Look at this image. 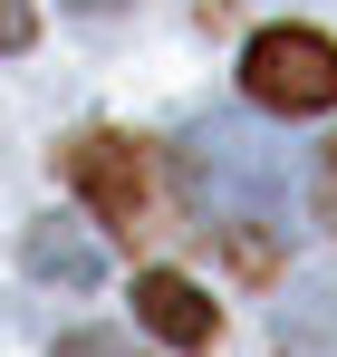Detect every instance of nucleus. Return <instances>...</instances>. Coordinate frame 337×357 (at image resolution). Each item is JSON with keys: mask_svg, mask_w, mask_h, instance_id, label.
I'll use <instances>...</instances> for the list:
<instances>
[{"mask_svg": "<svg viewBox=\"0 0 337 357\" xmlns=\"http://www.w3.org/2000/svg\"><path fill=\"white\" fill-rule=\"evenodd\" d=\"M173 174H183V193H193L203 232H222L241 271H270L280 222H289V165H280V145H260L241 116H203V126H183Z\"/></svg>", "mask_w": 337, "mask_h": 357, "instance_id": "nucleus-1", "label": "nucleus"}, {"mask_svg": "<svg viewBox=\"0 0 337 357\" xmlns=\"http://www.w3.org/2000/svg\"><path fill=\"white\" fill-rule=\"evenodd\" d=\"M58 174H68V193H77L116 241H145V232H155V213H164L155 155H145L135 135H116V126H77V135L58 145Z\"/></svg>", "mask_w": 337, "mask_h": 357, "instance_id": "nucleus-2", "label": "nucleus"}, {"mask_svg": "<svg viewBox=\"0 0 337 357\" xmlns=\"http://www.w3.org/2000/svg\"><path fill=\"white\" fill-rule=\"evenodd\" d=\"M241 87L270 116H328L337 107V39L328 29H299V20H270L241 49Z\"/></svg>", "mask_w": 337, "mask_h": 357, "instance_id": "nucleus-3", "label": "nucleus"}, {"mask_svg": "<svg viewBox=\"0 0 337 357\" xmlns=\"http://www.w3.org/2000/svg\"><path fill=\"white\" fill-rule=\"evenodd\" d=\"M135 328H155L164 348H212L222 338V299L203 290V280H183V271H135Z\"/></svg>", "mask_w": 337, "mask_h": 357, "instance_id": "nucleus-4", "label": "nucleus"}, {"mask_svg": "<svg viewBox=\"0 0 337 357\" xmlns=\"http://www.w3.org/2000/svg\"><path fill=\"white\" fill-rule=\"evenodd\" d=\"M29 271H49V280H97V241H77L68 222H39V232H29Z\"/></svg>", "mask_w": 337, "mask_h": 357, "instance_id": "nucleus-5", "label": "nucleus"}, {"mask_svg": "<svg viewBox=\"0 0 337 357\" xmlns=\"http://www.w3.org/2000/svg\"><path fill=\"white\" fill-rule=\"evenodd\" d=\"M29 39H39V10H29V0H0V59L29 49Z\"/></svg>", "mask_w": 337, "mask_h": 357, "instance_id": "nucleus-6", "label": "nucleus"}, {"mask_svg": "<svg viewBox=\"0 0 337 357\" xmlns=\"http://www.w3.org/2000/svg\"><path fill=\"white\" fill-rule=\"evenodd\" d=\"M318 213H328V232H337V135H328V155H318Z\"/></svg>", "mask_w": 337, "mask_h": 357, "instance_id": "nucleus-7", "label": "nucleus"}, {"mask_svg": "<svg viewBox=\"0 0 337 357\" xmlns=\"http://www.w3.org/2000/svg\"><path fill=\"white\" fill-rule=\"evenodd\" d=\"M58 357H125V348H116V338H68Z\"/></svg>", "mask_w": 337, "mask_h": 357, "instance_id": "nucleus-8", "label": "nucleus"}, {"mask_svg": "<svg viewBox=\"0 0 337 357\" xmlns=\"http://www.w3.org/2000/svg\"><path fill=\"white\" fill-rule=\"evenodd\" d=\"M68 10H77V20H107V10H116V0H68Z\"/></svg>", "mask_w": 337, "mask_h": 357, "instance_id": "nucleus-9", "label": "nucleus"}]
</instances>
